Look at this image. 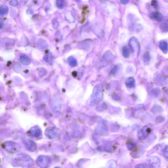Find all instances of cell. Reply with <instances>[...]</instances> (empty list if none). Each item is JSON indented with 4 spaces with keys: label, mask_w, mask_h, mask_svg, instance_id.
<instances>
[{
    "label": "cell",
    "mask_w": 168,
    "mask_h": 168,
    "mask_svg": "<svg viewBox=\"0 0 168 168\" xmlns=\"http://www.w3.org/2000/svg\"><path fill=\"white\" fill-rule=\"evenodd\" d=\"M129 47L133 53H138L140 50V45L135 37H132L130 39Z\"/></svg>",
    "instance_id": "6da1fadb"
},
{
    "label": "cell",
    "mask_w": 168,
    "mask_h": 168,
    "mask_svg": "<svg viewBox=\"0 0 168 168\" xmlns=\"http://www.w3.org/2000/svg\"><path fill=\"white\" fill-rule=\"evenodd\" d=\"M50 159L44 156H41L37 159V163L42 168H45L48 167L50 163Z\"/></svg>",
    "instance_id": "7a4b0ae2"
},
{
    "label": "cell",
    "mask_w": 168,
    "mask_h": 168,
    "mask_svg": "<svg viewBox=\"0 0 168 168\" xmlns=\"http://www.w3.org/2000/svg\"><path fill=\"white\" fill-rule=\"evenodd\" d=\"M149 165L151 168H158L160 165V160L158 157L152 156L148 160Z\"/></svg>",
    "instance_id": "3957f363"
},
{
    "label": "cell",
    "mask_w": 168,
    "mask_h": 168,
    "mask_svg": "<svg viewBox=\"0 0 168 168\" xmlns=\"http://www.w3.org/2000/svg\"><path fill=\"white\" fill-rule=\"evenodd\" d=\"M150 17L151 19L158 22L162 21L163 18L162 15L158 12L151 13L150 15Z\"/></svg>",
    "instance_id": "277c9868"
},
{
    "label": "cell",
    "mask_w": 168,
    "mask_h": 168,
    "mask_svg": "<svg viewBox=\"0 0 168 168\" xmlns=\"http://www.w3.org/2000/svg\"><path fill=\"white\" fill-rule=\"evenodd\" d=\"M159 47L162 52L165 54L168 52V43L165 40L161 41L159 43Z\"/></svg>",
    "instance_id": "5b68a950"
},
{
    "label": "cell",
    "mask_w": 168,
    "mask_h": 168,
    "mask_svg": "<svg viewBox=\"0 0 168 168\" xmlns=\"http://www.w3.org/2000/svg\"><path fill=\"white\" fill-rule=\"evenodd\" d=\"M160 29L163 32H168V19L164 21L161 24Z\"/></svg>",
    "instance_id": "8992f818"
},
{
    "label": "cell",
    "mask_w": 168,
    "mask_h": 168,
    "mask_svg": "<svg viewBox=\"0 0 168 168\" xmlns=\"http://www.w3.org/2000/svg\"><path fill=\"white\" fill-rule=\"evenodd\" d=\"M122 55L125 58H127L129 56V51L127 47L125 46L122 49Z\"/></svg>",
    "instance_id": "52a82bcc"
},
{
    "label": "cell",
    "mask_w": 168,
    "mask_h": 168,
    "mask_svg": "<svg viewBox=\"0 0 168 168\" xmlns=\"http://www.w3.org/2000/svg\"><path fill=\"white\" fill-rule=\"evenodd\" d=\"M143 61L145 63H149L150 60V56L149 52H147L145 53L143 57Z\"/></svg>",
    "instance_id": "ba28073f"
},
{
    "label": "cell",
    "mask_w": 168,
    "mask_h": 168,
    "mask_svg": "<svg viewBox=\"0 0 168 168\" xmlns=\"http://www.w3.org/2000/svg\"><path fill=\"white\" fill-rule=\"evenodd\" d=\"M135 147V145L134 143H128L127 145V148L129 150H133Z\"/></svg>",
    "instance_id": "9c48e42d"
},
{
    "label": "cell",
    "mask_w": 168,
    "mask_h": 168,
    "mask_svg": "<svg viewBox=\"0 0 168 168\" xmlns=\"http://www.w3.org/2000/svg\"><path fill=\"white\" fill-rule=\"evenodd\" d=\"M136 168H151L149 165L143 164H140L137 165Z\"/></svg>",
    "instance_id": "30bf717a"
},
{
    "label": "cell",
    "mask_w": 168,
    "mask_h": 168,
    "mask_svg": "<svg viewBox=\"0 0 168 168\" xmlns=\"http://www.w3.org/2000/svg\"><path fill=\"white\" fill-rule=\"evenodd\" d=\"M163 155L166 158L168 159V146L165 148L163 151Z\"/></svg>",
    "instance_id": "8fae6325"
},
{
    "label": "cell",
    "mask_w": 168,
    "mask_h": 168,
    "mask_svg": "<svg viewBox=\"0 0 168 168\" xmlns=\"http://www.w3.org/2000/svg\"><path fill=\"white\" fill-rule=\"evenodd\" d=\"M152 5L154 7H157V3L156 1H153L152 2Z\"/></svg>",
    "instance_id": "7c38bea8"
},
{
    "label": "cell",
    "mask_w": 168,
    "mask_h": 168,
    "mask_svg": "<svg viewBox=\"0 0 168 168\" xmlns=\"http://www.w3.org/2000/svg\"><path fill=\"white\" fill-rule=\"evenodd\" d=\"M129 1H121V3L123 4H125L128 3V2H129Z\"/></svg>",
    "instance_id": "4fadbf2b"
},
{
    "label": "cell",
    "mask_w": 168,
    "mask_h": 168,
    "mask_svg": "<svg viewBox=\"0 0 168 168\" xmlns=\"http://www.w3.org/2000/svg\"></svg>",
    "instance_id": "5bb4252c"
}]
</instances>
